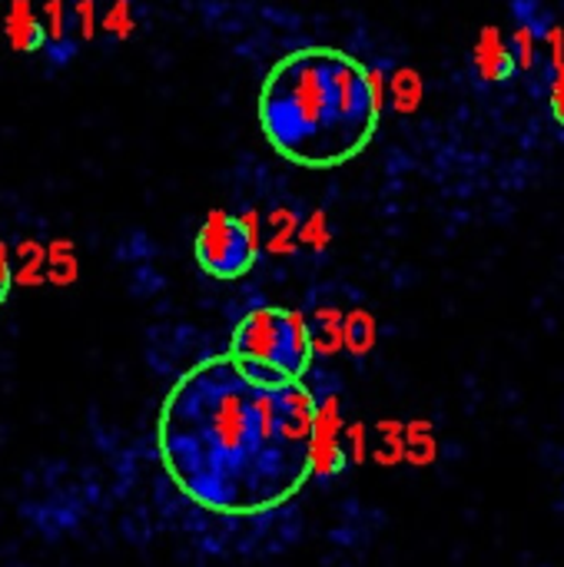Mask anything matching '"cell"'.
<instances>
[{
	"label": "cell",
	"instance_id": "obj_1",
	"mask_svg": "<svg viewBox=\"0 0 564 567\" xmlns=\"http://www.w3.org/2000/svg\"><path fill=\"white\" fill-rule=\"evenodd\" d=\"M312 425L306 379L259 385L226 352L170 389L156 439L166 475L189 502L223 518H263L316 478Z\"/></svg>",
	"mask_w": 564,
	"mask_h": 567
},
{
	"label": "cell",
	"instance_id": "obj_2",
	"mask_svg": "<svg viewBox=\"0 0 564 567\" xmlns=\"http://www.w3.org/2000/svg\"><path fill=\"white\" fill-rule=\"evenodd\" d=\"M379 120L376 73L336 47L286 53L259 90L263 136L296 166L329 169L356 159L372 143Z\"/></svg>",
	"mask_w": 564,
	"mask_h": 567
},
{
	"label": "cell",
	"instance_id": "obj_3",
	"mask_svg": "<svg viewBox=\"0 0 564 567\" xmlns=\"http://www.w3.org/2000/svg\"><path fill=\"white\" fill-rule=\"evenodd\" d=\"M229 355L259 385L302 382L316 359V336L302 312L256 306L236 322Z\"/></svg>",
	"mask_w": 564,
	"mask_h": 567
},
{
	"label": "cell",
	"instance_id": "obj_4",
	"mask_svg": "<svg viewBox=\"0 0 564 567\" xmlns=\"http://www.w3.org/2000/svg\"><path fill=\"white\" fill-rule=\"evenodd\" d=\"M196 266L223 282L243 279L259 259V229L256 216H233L226 209H213L193 239Z\"/></svg>",
	"mask_w": 564,
	"mask_h": 567
},
{
	"label": "cell",
	"instance_id": "obj_5",
	"mask_svg": "<svg viewBox=\"0 0 564 567\" xmlns=\"http://www.w3.org/2000/svg\"><path fill=\"white\" fill-rule=\"evenodd\" d=\"M312 465H316V482H329L349 465V455L342 445V402L336 392H316Z\"/></svg>",
	"mask_w": 564,
	"mask_h": 567
},
{
	"label": "cell",
	"instance_id": "obj_6",
	"mask_svg": "<svg viewBox=\"0 0 564 567\" xmlns=\"http://www.w3.org/2000/svg\"><path fill=\"white\" fill-rule=\"evenodd\" d=\"M472 70L482 83H509L519 73V60L512 40L502 37L499 27H485L472 50Z\"/></svg>",
	"mask_w": 564,
	"mask_h": 567
},
{
	"label": "cell",
	"instance_id": "obj_7",
	"mask_svg": "<svg viewBox=\"0 0 564 567\" xmlns=\"http://www.w3.org/2000/svg\"><path fill=\"white\" fill-rule=\"evenodd\" d=\"M3 33H7V43L17 53H33L40 47H47L43 20H40V13L33 10L30 0H10L7 17H3Z\"/></svg>",
	"mask_w": 564,
	"mask_h": 567
},
{
	"label": "cell",
	"instance_id": "obj_8",
	"mask_svg": "<svg viewBox=\"0 0 564 567\" xmlns=\"http://www.w3.org/2000/svg\"><path fill=\"white\" fill-rule=\"evenodd\" d=\"M512 13H515V23L522 30H529L539 43L548 40L555 33V20H552V10L542 3V0H512Z\"/></svg>",
	"mask_w": 564,
	"mask_h": 567
},
{
	"label": "cell",
	"instance_id": "obj_9",
	"mask_svg": "<svg viewBox=\"0 0 564 567\" xmlns=\"http://www.w3.org/2000/svg\"><path fill=\"white\" fill-rule=\"evenodd\" d=\"M43 30H47V43L60 50V56H70V13H66V0H47L43 3Z\"/></svg>",
	"mask_w": 564,
	"mask_h": 567
},
{
	"label": "cell",
	"instance_id": "obj_10",
	"mask_svg": "<svg viewBox=\"0 0 564 567\" xmlns=\"http://www.w3.org/2000/svg\"><path fill=\"white\" fill-rule=\"evenodd\" d=\"M47 262H50V266H47L50 282L66 286V282H73V279H76V256H73V249H70V243H66V239L50 243Z\"/></svg>",
	"mask_w": 564,
	"mask_h": 567
},
{
	"label": "cell",
	"instance_id": "obj_11",
	"mask_svg": "<svg viewBox=\"0 0 564 567\" xmlns=\"http://www.w3.org/2000/svg\"><path fill=\"white\" fill-rule=\"evenodd\" d=\"M133 30H136V20H133L130 0H113V7L103 13V33H110L116 40H130Z\"/></svg>",
	"mask_w": 564,
	"mask_h": 567
},
{
	"label": "cell",
	"instance_id": "obj_12",
	"mask_svg": "<svg viewBox=\"0 0 564 567\" xmlns=\"http://www.w3.org/2000/svg\"><path fill=\"white\" fill-rule=\"evenodd\" d=\"M17 256H20V272H17V279H20V282H27V286H37V282L43 279V262H47L43 246H37V243H23V246L17 249Z\"/></svg>",
	"mask_w": 564,
	"mask_h": 567
},
{
	"label": "cell",
	"instance_id": "obj_13",
	"mask_svg": "<svg viewBox=\"0 0 564 567\" xmlns=\"http://www.w3.org/2000/svg\"><path fill=\"white\" fill-rule=\"evenodd\" d=\"M70 23L80 33V40H93L96 37V0H73Z\"/></svg>",
	"mask_w": 564,
	"mask_h": 567
},
{
	"label": "cell",
	"instance_id": "obj_14",
	"mask_svg": "<svg viewBox=\"0 0 564 567\" xmlns=\"http://www.w3.org/2000/svg\"><path fill=\"white\" fill-rule=\"evenodd\" d=\"M548 106L555 123L564 130V63L562 56H555V70H552V83H548Z\"/></svg>",
	"mask_w": 564,
	"mask_h": 567
},
{
	"label": "cell",
	"instance_id": "obj_15",
	"mask_svg": "<svg viewBox=\"0 0 564 567\" xmlns=\"http://www.w3.org/2000/svg\"><path fill=\"white\" fill-rule=\"evenodd\" d=\"M10 286H13V266H10V252H7V246L0 243V306L7 302V296H10Z\"/></svg>",
	"mask_w": 564,
	"mask_h": 567
}]
</instances>
